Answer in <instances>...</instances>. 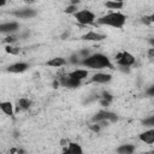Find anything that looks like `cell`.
<instances>
[{"mask_svg":"<svg viewBox=\"0 0 154 154\" xmlns=\"http://www.w3.org/2000/svg\"><path fill=\"white\" fill-rule=\"evenodd\" d=\"M105 6L109 10H120L123 6H124V2L123 1H116V0H111V1H106Z\"/></svg>","mask_w":154,"mask_h":154,"instance_id":"d6986e66","label":"cell"},{"mask_svg":"<svg viewBox=\"0 0 154 154\" xmlns=\"http://www.w3.org/2000/svg\"><path fill=\"white\" fill-rule=\"evenodd\" d=\"M28 67H29V65L26 63H14L7 67V71L12 72V73H22V72L26 71Z\"/></svg>","mask_w":154,"mask_h":154,"instance_id":"9c48e42d","label":"cell"},{"mask_svg":"<svg viewBox=\"0 0 154 154\" xmlns=\"http://www.w3.org/2000/svg\"><path fill=\"white\" fill-rule=\"evenodd\" d=\"M82 38L85 41H96L97 42V41H102L103 38H106V36L102 34H99L96 31H88L87 34H84L82 36Z\"/></svg>","mask_w":154,"mask_h":154,"instance_id":"4fadbf2b","label":"cell"},{"mask_svg":"<svg viewBox=\"0 0 154 154\" xmlns=\"http://www.w3.org/2000/svg\"><path fill=\"white\" fill-rule=\"evenodd\" d=\"M91 129H93L94 131H99V130H100V125H97V124H94V125L91 126Z\"/></svg>","mask_w":154,"mask_h":154,"instance_id":"4316f807","label":"cell"},{"mask_svg":"<svg viewBox=\"0 0 154 154\" xmlns=\"http://www.w3.org/2000/svg\"><path fill=\"white\" fill-rule=\"evenodd\" d=\"M66 60L61 57H55V58H52L51 60L47 61V65L48 66H52V67H60V66H64L66 65Z\"/></svg>","mask_w":154,"mask_h":154,"instance_id":"2e32d148","label":"cell"},{"mask_svg":"<svg viewBox=\"0 0 154 154\" xmlns=\"http://www.w3.org/2000/svg\"><path fill=\"white\" fill-rule=\"evenodd\" d=\"M101 105H103V106H108V105H109V102H107V101L102 100V101H101Z\"/></svg>","mask_w":154,"mask_h":154,"instance_id":"f546056e","label":"cell"},{"mask_svg":"<svg viewBox=\"0 0 154 154\" xmlns=\"http://www.w3.org/2000/svg\"><path fill=\"white\" fill-rule=\"evenodd\" d=\"M148 94H149V95H153V94H154V87H150V89L148 90Z\"/></svg>","mask_w":154,"mask_h":154,"instance_id":"f1b7e54d","label":"cell"},{"mask_svg":"<svg viewBox=\"0 0 154 154\" xmlns=\"http://www.w3.org/2000/svg\"><path fill=\"white\" fill-rule=\"evenodd\" d=\"M117 63L122 67H129L135 63V58L129 52H122L117 54Z\"/></svg>","mask_w":154,"mask_h":154,"instance_id":"277c9868","label":"cell"},{"mask_svg":"<svg viewBox=\"0 0 154 154\" xmlns=\"http://www.w3.org/2000/svg\"><path fill=\"white\" fill-rule=\"evenodd\" d=\"M5 51H6L7 53H10V54H13V55H17V54H19V48H17V47H13V46H11V45L6 46V47H5Z\"/></svg>","mask_w":154,"mask_h":154,"instance_id":"ffe728a7","label":"cell"},{"mask_svg":"<svg viewBox=\"0 0 154 154\" xmlns=\"http://www.w3.org/2000/svg\"><path fill=\"white\" fill-rule=\"evenodd\" d=\"M19 28V24L16 22H8V23H2L0 24V32L4 34H12L14 31H17Z\"/></svg>","mask_w":154,"mask_h":154,"instance_id":"ba28073f","label":"cell"},{"mask_svg":"<svg viewBox=\"0 0 154 154\" xmlns=\"http://www.w3.org/2000/svg\"><path fill=\"white\" fill-rule=\"evenodd\" d=\"M64 12H65V13H70V14H75V13L77 12V7H76V5H70L69 7L65 8Z\"/></svg>","mask_w":154,"mask_h":154,"instance_id":"44dd1931","label":"cell"},{"mask_svg":"<svg viewBox=\"0 0 154 154\" xmlns=\"http://www.w3.org/2000/svg\"><path fill=\"white\" fill-rule=\"evenodd\" d=\"M70 61H71V63H75V64H76V63L78 64V63H79V61H78V55H72L71 59H70Z\"/></svg>","mask_w":154,"mask_h":154,"instance_id":"484cf974","label":"cell"},{"mask_svg":"<svg viewBox=\"0 0 154 154\" xmlns=\"http://www.w3.org/2000/svg\"><path fill=\"white\" fill-rule=\"evenodd\" d=\"M88 75H89L88 70H84V69H76V70L71 71L70 73H67L69 77L75 78V79H77V81H82V79L87 78Z\"/></svg>","mask_w":154,"mask_h":154,"instance_id":"8fae6325","label":"cell"},{"mask_svg":"<svg viewBox=\"0 0 154 154\" xmlns=\"http://www.w3.org/2000/svg\"><path fill=\"white\" fill-rule=\"evenodd\" d=\"M30 103H31V102H30L29 99L22 97V99H19L18 102H17V108H18V111H25V109H29Z\"/></svg>","mask_w":154,"mask_h":154,"instance_id":"ac0fdd59","label":"cell"},{"mask_svg":"<svg viewBox=\"0 0 154 154\" xmlns=\"http://www.w3.org/2000/svg\"><path fill=\"white\" fill-rule=\"evenodd\" d=\"M61 154H83V148L76 142H69Z\"/></svg>","mask_w":154,"mask_h":154,"instance_id":"52a82bcc","label":"cell"},{"mask_svg":"<svg viewBox=\"0 0 154 154\" xmlns=\"http://www.w3.org/2000/svg\"><path fill=\"white\" fill-rule=\"evenodd\" d=\"M125 20H126V16L123 14L122 12L116 11V12H111V13L102 16L101 18L97 19V23L100 25H108V26L120 29L125 24Z\"/></svg>","mask_w":154,"mask_h":154,"instance_id":"7a4b0ae2","label":"cell"},{"mask_svg":"<svg viewBox=\"0 0 154 154\" xmlns=\"http://www.w3.org/2000/svg\"><path fill=\"white\" fill-rule=\"evenodd\" d=\"M112 99H113V96H112L111 94H108V93H103V100H105V101L111 102V101H112Z\"/></svg>","mask_w":154,"mask_h":154,"instance_id":"d4e9b609","label":"cell"},{"mask_svg":"<svg viewBox=\"0 0 154 154\" xmlns=\"http://www.w3.org/2000/svg\"><path fill=\"white\" fill-rule=\"evenodd\" d=\"M118 117L109 111H100L93 117V122H117Z\"/></svg>","mask_w":154,"mask_h":154,"instance_id":"5b68a950","label":"cell"},{"mask_svg":"<svg viewBox=\"0 0 154 154\" xmlns=\"http://www.w3.org/2000/svg\"><path fill=\"white\" fill-rule=\"evenodd\" d=\"M5 41H6L7 43H12V42H16V41H17V36H14V35H8V36L5 38Z\"/></svg>","mask_w":154,"mask_h":154,"instance_id":"cb8c5ba5","label":"cell"},{"mask_svg":"<svg viewBox=\"0 0 154 154\" xmlns=\"http://www.w3.org/2000/svg\"><path fill=\"white\" fill-rule=\"evenodd\" d=\"M5 5H6V1L5 0H0V7L1 6H5Z\"/></svg>","mask_w":154,"mask_h":154,"instance_id":"4dcf8cb0","label":"cell"},{"mask_svg":"<svg viewBox=\"0 0 154 154\" xmlns=\"http://www.w3.org/2000/svg\"><path fill=\"white\" fill-rule=\"evenodd\" d=\"M61 84L66 88H78L81 85V81H77L75 78H71L69 76H65L61 78Z\"/></svg>","mask_w":154,"mask_h":154,"instance_id":"5bb4252c","label":"cell"},{"mask_svg":"<svg viewBox=\"0 0 154 154\" xmlns=\"http://www.w3.org/2000/svg\"><path fill=\"white\" fill-rule=\"evenodd\" d=\"M73 16L81 25H89L95 22V14L89 10H79Z\"/></svg>","mask_w":154,"mask_h":154,"instance_id":"3957f363","label":"cell"},{"mask_svg":"<svg viewBox=\"0 0 154 154\" xmlns=\"http://www.w3.org/2000/svg\"><path fill=\"white\" fill-rule=\"evenodd\" d=\"M140 140L147 144H153L154 143V129H149L142 134H140Z\"/></svg>","mask_w":154,"mask_h":154,"instance_id":"7c38bea8","label":"cell"},{"mask_svg":"<svg viewBox=\"0 0 154 154\" xmlns=\"http://www.w3.org/2000/svg\"><path fill=\"white\" fill-rule=\"evenodd\" d=\"M13 14L17 17V18H22V19H30V18H34L37 13L35 10L32 8H23V10H18V11H14Z\"/></svg>","mask_w":154,"mask_h":154,"instance_id":"8992f818","label":"cell"},{"mask_svg":"<svg viewBox=\"0 0 154 154\" xmlns=\"http://www.w3.org/2000/svg\"><path fill=\"white\" fill-rule=\"evenodd\" d=\"M153 55H154V48H150V49H149V58L152 59Z\"/></svg>","mask_w":154,"mask_h":154,"instance_id":"83f0119b","label":"cell"},{"mask_svg":"<svg viewBox=\"0 0 154 154\" xmlns=\"http://www.w3.org/2000/svg\"><path fill=\"white\" fill-rule=\"evenodd\" d=\"M143 124L147 125V126H153V125H154V118L150 117V118H148V119H144V120H143Z\"/></svg>","mask_w":154,"mask_h":154,"instance_id":"603a6c76","label":"cell"},{"mask_svg":"<svg viewBox=\"0 0 154 154\" xmlns=\"http://www.w3.org/2000/svg\"><path fill=\"white\" fill-rule=\"evenodd\" d=\"M112 79V75L109 73H103V72H97L95 73L93 77H91V82H95V83H108L109 81Z\"/></svg>","mask_w":154,"mask_h":154,"instance_id":"30bf717a","label":"cell"},{"mask_svg":"<svg viewBox=\"0 0 154 154\" xmlns=\"http://www.w3.org/2000/svg\"><path fill=\"white\" fill-rule=\"evenodd\" d=\"M153 18H154L153 14H150V16H144V17L142 18V22L146 23V24H150V23H153V20H154Z\"/></svg>","mask_w":154,"mask_h":154,"instance_id":"7402d4cb","label":"cell"},{"mask_svg":"<svg viewBox=\"0 0 154 154\" xmlns=\"http://www.w3.org/2000/svg\"><path fill=\"white\" fill-rule=\"evenodd\" d=\"M81 64L85 67L89 69H106V67H112V63L109 60L108 57H106L105 54L101 53H96V54H91L88 55L87 58H84Z\"/></svg>","mask_w":154,"mask_h":154,"instance_id":"6da1fadb","label":"cell"},{"mask_svg":"<svg viewBox=\"0 0 154 154\" xmlns=\"http://www.w3.org/2000/svg\"><path fill=\"white\" fill-rule=\"evenodd\" d=\"M135 152L134 144H122L117 148V154H132Z\"/></svg>","mask_w":154,"mask_h":154,"instance_id":"e0dca14e","label":"cell"},{"mask_svg":"<svg viewBox=\"0 0 154 154\" xmlns=\"http://www.w3.org/2000/svg\"><path fill=\"white\" fill-rule=\"evenodd\" d=\"M0 109H1L2 113H5L6 116H10V117H12L13 113H14L13 105H12L11 101H2V102H0Z\"/></svg>","mask_w":154,"mask_h":154,"instance_id":"9a60e30c","label":"cell"}]
</instances>
